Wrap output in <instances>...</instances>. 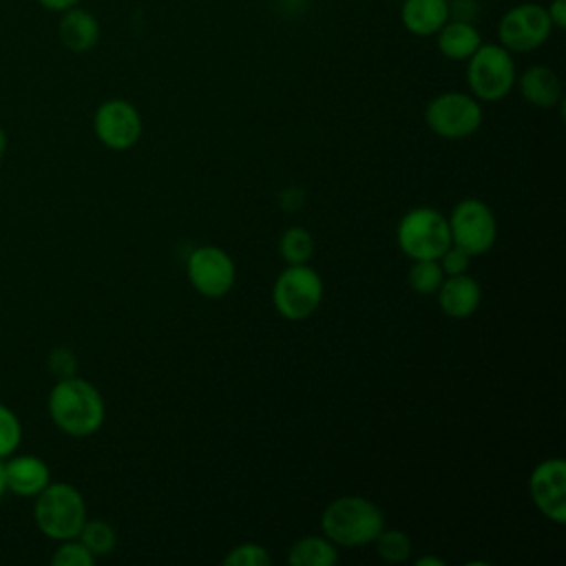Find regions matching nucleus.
<instances>
[{
  "instance_id": "nucleus-1",
  "label": "nucleus",
  "mask_w": 566,
  "mask_h": 566,
  "mask_svg": "<svg viewBox=\"0 0 566 566\" xmlns=\"http://www.w3.org/2000/svg\"><path fill=\"white\" fill-rule=\"evenodd\" d=\"M46 407L53 424L73 438L93 436L106 418V405L99 389L77 374L60 378L53 385Z\"/></svg>"
},
{
  "instance_id": "nucleus-2",
  "label": "nucleus",
  "mask_w": 566,
  "mask_h": 566,
  "mask_svg": "<svg viewBox=\"0 0 566 566\" xmlns=\"http://www.w3.org/2000/svg\"><path fill=\"white\" fill-rule=\"evenodd\" d=\"M321 528L336 546H365L385 528V515L378 504L363 495H340L325 506Z\"/></svg>"
},
{
  "instance_id": "nucleus-3",
  "label": "nucleus",
  "mask_w": 566,
  "mask_h": 566,
  "mask_svg": "<svg viewBox=\"0 0 566 566\" xmlns=\"http://www.w3.org/2000/svg\"><path fill=\"white\" fill-rule=\"evenodd\" d=\"M33 500V520L42 535L55 542L80 535L86 522V502L73 484L49 482Z\"/></svg>"
},
{
  "instance_id": "nucleus-4",
  "label": "nucleus",
  "mask_w": 566,
  "mask_h": 566,
  "mask_svg": "<svg viewBox=\"0 0 566 566\" xmlns=\"http://www.w3.org/2000/svg\"><path fill=\"white\" fill-rule=\"evenodd\" d=\"M517 80L513 53L502 44L482 42L467 60V84L478 102L504 99Z\"/></svg>"
},
{
  "instance_id": "nucleus-5",
  "label": "nucleus",
  "mask_w": 566,
  "mask_h": 566,
  "mask_svg": "<svg viewBox=\"0 0 566 566\" xmlns=\"http://www.w3.org/2000/svg\"><path fill=\"white\" fill-rule=\"evenodd\" d=\"M396 241L411 261L438 259L451 245L447 217L429 206L411 208L396 228Z\"/></svg>"
},
{
  "instance_id": "nucleus-6",
  "label": "nucleus",
  "mask_w": 566,
  "mask_h": 566,
  "mask_svg": "<svg viewBox=\"0 0 566 566\" xmlns=\"http://www.w3.org/2000/svg\"><path fill=\"white\" fill-rule=\"evenodd\" d=\"M323 301V279L307 263L287 265L272 285V303L287 321L312 316Z\"/></svg>"
},
{
  "instance_id": "nucleus-7",
  "label": "nucleus",
  "mask_w": 566,
  "mask_h": 566,
  "mask_svg": "<svg viewBox=\"0 0 566 566\" xmlns=\"http://www.w3.org/2000/svg\"><path fill=\"white\" fill-rule=\"evenodd\" d=\"M482 106L471 93L444 91L424 106V122L438 137L462 139L482 126Z\"/></svg>"
},
{
  "instance_id": "nucleus-8",
  "label": "nucleus",
  "mask_w": 566,
  "mask_h": 566,
  "mask_svg": "<svg viewBox=\"0 0 566 566\" xmlns=\"http://www.w3.org/2000/svg\"><path fill=\"white\" fill-rule=\"evenodd\" d=\"M553 24L546 7L539 2H520L509 7L497 22V44L511 53H531L548 42Z\"/></svg>"
},
{
  "instance_id": "nucleus-9",
  "label": "nucleus",
  "mask_w": 566,
  "mask_h": 566,
  "mask_svg": "<svg viewBox=\"0 0 566 566\" xmlns=\"http://www.w3.org/2000/svg\"><path fill=\"white\" fill-rule=\"evenodd\" d=\"M449 221L451 243L471 256L486 254L497 239V221L493 210L480 199H462L453 206Z\"/></svg>"
},
{
  "instance_id": "nucleus-10",
  "label": "nucleus",
  "mask_w": 566,
  "mask_h": 566,
  "mask_svg": "<svg viewBox=\"0 0 566 566\" xmlns=\"http://www.w3.org/2000/svg\"><path fill=\"white\" fill-rule=\"evenodd\" d=\"M186 274L190 285L206 298L226 296L237 279V268L232 256L217 245H199L190 252L186 263Z\"/></svg>"
},
{
  "instance_id": "nucleus-11",
  "label": "nucleus",
  "mask_w": 566,
  "mask_h": 566,
  "mask_svg": "<svg viewBox=\"0 0 566 566\" xmlns=\"http://www.w3.org/2000/svg\"><path fill=\"white\" fill-rule=\"evenodd\" d=\"M142 128L139 111L122 97L102 102L93 115V130L97 139L111 150L133 148L142 137Z\"/></svg>"
},
{
  "instance_id": "nucleus-12",
  "label": "nucleus",
  "mask_w": 566,
  "mask_h": 566,
  "mask_svg": "<svg viewBox=\"0 0 566 566\" xmlns=\"http://www.w3.org/2000/svg\"><path fill=\"white\" fill-rule=\"evenodd\" d=\"M528 491L544 517L555 524L566 522V462L562 458L542 460L528 478Z\"/></svg>"
},
{
  "instance_id": "nucleus-13",
  "label": "nucleus",
  "mask_w": 566,
  "mask_h": 566,
  "mask_svg": "<svg viewBox=\"0 0 566 566\" xmlns=\"http://www.w3.org/2000/svg\"><path fill=\"white\" fill-rule=\"evenodd\" d=\"M51 482L49 464L38 455L4 458V484L18 497H35Z\"/></svg>"
},
{
  "instance_id": "nucleus-14",
  "label": "nucleus",
  "mask_w": 566,
  "mask_h": 566,
  "mask_svg": "<svg viewBox=\"0 0 566 566\" xmlns=\"http://www.w3.org/2000/svg\"><path fill=\"white\" fill-rule=\"evenodd\" d=\"M57 15H60L57 38L66 51L86 53L97 46L102 29H99V20L88 9H82L80 4H75Z\"/></svg>"
},
{
  "instance_id": "nucleus-15",
  "label": "nucleus",
  "mask_w": 566,
  "mask_h": 566,
  "mask_svg": "<svg viewBox=\"0 0 566 566\" xmlns=\"http://www.w3.org/2000/svg\"><path fill=\"white\" fill-rule=\"evenodd\" d=\"M482 301L480 283L464 274H453L442 279L438 287V305L449 318H469Z\"/></svg>"
},
{
  "instance_id": "nucleus-16",
  "label": "nucleus",
  "mask_w": 566,
  "mask_h": 566,
  "mask_svg": "<svg viewBox=\"0 0 566 566\" xmlns=\"http://www.w3.org/2000/svg\"><path fill=\"white\" fill-rule=\"evenodd\" d=\"M520 95L535 108H553L562 104L564 91L557 73L544 64H531L515 80Z\"/></svg>"
},
{
  "instance_id": "nucleus-17",
  "label": "nucleus",
  "mask_w": 566,
  "mask_h": 566,
  "mask_svg": "<svg viewBox=\"0 0 566 566\" xmlns=\"http://www.w3.org/2000/svg\"><path fill=\"white\" fill-rule=\"evenodd\" d=\"M449 20V0H402L400 22L416 38H433Z\"/></svg>"
},
{
  "instance_id": "nucleus-18",
  "label": "nucleus",
  "mask_w": 566,
  "mask_h": 566,
  "mask_svg": "<svg viewBox=\"0 0 566 566\" xmlns=\"http://www.w3.org/2000/svg\"><path fill=\"white\" fill-rule=\"evenodd\" d=\"M438 51L451 62H467L473 51L482 44V35L473 22L447 20L442 29L433 35Z\"/></svg>"
},
{
  "instance_id": "nucleus-19",
  "label": "nucleus",
  "mask_w": 566,
  "mask_h": 566,
  "mask_svg": "<svg viewBox=\"0 0 566 566\" xmlns=\"http://www.w3.org/2000/svg\"><path fill=\"white\" fill-rule=\"evenodd\" d=\"M287 562L292 566H334L338 562V551L325 535H305L290 546Z\"/></svg>"
},
{
  "instance_id": "nucleus-20",
  "label": "nucleus",
  "mask_w": 566,
  "mask_h": 566,
  "mask_svg": "<svg viewBox=\"0 0 566 566\" xmlns=\"http://www.w3.org/2000/svg\"><path fill=\"white\" fill-rule=\"evenodd\" d=\"M279 252L287 261V265L307 263L314 254V237L305 228L292 226L281 234Z\"/></svg>"
},
{
  "instance_id": "nucleus-21",
  "label": "nucleus",
  "mask_w": 566,
  "mask_h": 566,
  "mask_svg": "<svg viewBox=\"0 0 566 566\" xmlns=\"http://www.w3.org/2000/svg\"><path fill=\"white\" fill-rule=\"evenodd\" d=\"M77 539H80V542L95 555V559H97V557H102V555L113 553V548H115V544H117V533H115V528H113L108 522H104V520H86L84 526H82V531H80V535H77Z\"/></svg>"
},
{
  "instance_id": "nucleus-22",
  "label": "nucleus",
  "mask_w": 566,
  "mask_h": 566,
  "mask_svg": "<svg viewBox=\"0 0 566 566\" xmlns=\"http://www.w3.org/2000/svg\"><path fill=\"white\" fill-rule=\"evenodd\" d=\"M442 279H444V272H442L438 259H418V261L411 263V268L407 272L409 285L418 294H433V292H438Z\"/></svg>"
},
{
  "instance_id": "nucleus-23",
  "label": "nucleus",
  "mask_w": 566,
  "mask_h": 566,
  "mask_svg": "<svg viewBox=\"0 0 566 566\" xmlns=\"http://www.w3.org/2000/svg\"><path fill=\"white\" fill-rule=\"evenodd\" d=\"M376 551L387 564H400L411 553V539L398 528H382L376 535Z\"/></svg>"
},
{
  "instance_id": "nucleus-24",
  "label": "nucleus",
  "mask_w": 566,
  "mask_h": 566,
  "mask_svg": "<svg viewBox=\"0 0 566 566\" xmlns=\"http://www.w3.org/2000/svg\"><path fill=\"white\" fill-rule=\"evenodd\" d=\"M22 442V424L13 409L0 402V460L15 453Z\"/></svg>"
},
{
  "instance_id": "nucleus-25",
  "label": "nucleus",
  "mask_w": 566,
  "mask_h": 566,
  "mask_svg": "<svg viewBox=\"0 0 566 566\" xmlns=\"http://www.w3.org/2000/svg\"><path fill=\"white\" fill-rule=\"evenodd\" d=\"M53 566H93L95 555L77 539H62L51 557Z\"/></svg>"
},
{
  "instance_id": "nucleus-26",
  "label": "nucleus",
  "mask_w": 566,
  "mask_h": 566,
  "mask_svg": "<svg viewBox=\"0 0 566 566\" xmlns=\"http://www.w3.org/2000/svg\"><path fill=\"white\" fill-rule=\"evenodd\" d=\"M270 564H272V557L268 548L256 542H243L223 557V566H270Z\"/></svg>"
},
{
  "instance_id": "nucleus-27",
  "label": "nucleus",
  "mask_w": 566,
  "mask_h": 566,
  "mask_svg": "<svg viewBox=\"0 0 566 566\" xmlns=\"http://www.w3.org/2000/svg\"><path fill=\"white\" fill-rule=\"evenodd\" d=\"M46 367L53 376H57V380L69 378L77 374V358L69 347H53L46 356Z\"/></svg>"
},
{
  "instance_id": "nucleus-28",
  "label": "nucleus",
  "mask_w": 566,
  "mask_h": 566,
  "mask_svg": "<svg viewBox=\"0 0 566 566\" xmlns=\"http://www.w3.org/2000/svg\"><path fill=\"white\" fill-rule=\"evenodd\" d=\"M438 263H440V268H442V272H444L447 276L464 274V272L469 270V265H471V254L451 243V245L438 256Z\"/></svg>"
},
{
  "instance_id": "nucleus-29",
  "label": "nucleus",
  "mask_w": 566,
  "mask_h": 566,
  "mask_svg": "<svg viewBox=\"0 0 566 566\" xmlns=\"http://www.w3.org/2000/svg\"><path fill=\"white\" fill-rule=\"evenodd\" d=\"M449 18L475 24V20H478V2L475 0H449Z\"/></svg>"
},
{
  "instance_id": "nucleus-30",
  "label": "nucleus",
  "mask_w": 566,
  "mask_h": 566,
  "mask_svg": "<svg viewBox=\"0 0 566 566\" xmlns=\"http://www.w3.org/2000/svg\"><path fill=\"white\" fill-rule=\"evenodd\" d=\"M546 13H548V20L553 24V29H564L566 24V0H551L546 4Z\"/></svg>"
},
{
  "instance_id": "nucleus-31",
  "label": "nucleus",
  "mask_w": 566,
  "mask_h": 566,
  "mask_svg": "<svg viewBox=\"0 0 566 566\" xmlns=\"http://www.w3.org/2000/svg\"><path fill=\"white\" fill-rule=\"evenodd\" d=\"M44 11H51V13H62L75 4H80V0H35Z\"/></svg>"
},
{
  "instance_id": "nucleus-32",
  "label": "nucleus",
  "mask_w": 566,
  "mask_h": 566,
  "mask_svg": "<svg viewBox=\"0 0 566 566\" xmlns=\"http://www.w3.org/2000/svg\"><path fill=\"white\" fill-rule=\"evenodd\" d=\"M416 566H444V559H440V557H429V555H424V557H418L416 562H413Z\"/></svg>"
},
{
  "instance_id": "nucleus-33",
  "label": "nucleus",
  "mask_w": 566,
  "mask_h": 566,
  "mask_svg": "<svg viewBox=\"0 0 566 566\" xmlns=\"http://www.w3.org/2000/svg\"><path fill=\"white\" fill-rule=\"evenodd\" d=\"M7 144H9V142H7V133H4V128L0 126V159H2L4 153H7Z\"/></svg>"
},
{
  "instance_id": "nucleus-34",
  "label": "nucleus",
  "mask_w": 566,
  "mask_h": 566,
  "mask_svg": "<svg viewBox=\"0 0 566 566\" xmlns=\"http://www.w3.org/2000/svg\"><path fill=\"white\" fill-rule=\"evenodd\" d=\"M7 493V484H4V460H0V497Z\"/></svg>"
}]
</instances>
